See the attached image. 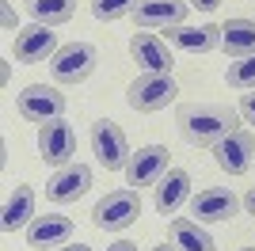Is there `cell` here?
Returning <instances> with one entry per match:
<instances>
[{
    "instance_id": "cell-1",
    "label": "cell",
    "mask_w": 255,
    "mask_h": 251,
    "mask_svg": "<svg viewBox=\"0 0 255 251\" xmlns=\"http://www.w3.org/2000/svg\"><path fill=\"white\" fill-rule=\"evenodd\" d=\"M175 122H179L183 141H191L198 148H213L225 133H233L240 126V115L217 103H183L175 111Z\"/></svg>"
},
{
    "instance_id": "cell-25",
    "label": "cell",
    "mask_w": 255,
    "mask_h": 251,
    "mask_svg": "<svg viewBox=\"0 0 255 251\" xmlns=\"http://www.w3.org/2000/svg\"><path fill=\"white\" fill-rule=\"evenodd\" d=\"M0 15H4V27H8V31H15V11H11L8 0H0Z\"/></svg>"
},
{
    "instance_id": "cell-3",
    "label": "cell",
    "mask_w": 255,
    "mask_h": 251,
    "mask_svg": "<svg viewBox=\"0 0 255 251\" xmlns=\"http://www.w3.org/2000/svg\"><path fill=\"white\" fill-rule=\"evenodd\" d=\"M175 95H179V84L171 80V76L145 73L126 88V103H129V111H137V115H152V111H164Z\"/></svg>"
},
{
    "instance_id": "cell-28",
    "label": "cell",
    "mask_w": 255,
    "mask_h": 251,
    "mask_svg": "<svg viewBox=\"0 0 255 251\" xmlns=\"http://www.w3.org/2000/svg\"><path fill=\"white\" fill-rule=\"evenodd\" d=\"M244 209H248V213H252V217H255V187H252V190H248V194H244Z\"/></svg>"
},
{
    "instance_id": "cell-26",
    "label": "cell",
    "mask_w": 255,
    "mask_h": 251,
    "mask_svg": "<svg viewBox=\"0 0 255 251\" xmlns=\"http://www.w3.org/2000/svg\"><path fill=\"white\" fill-rule=\"evenodd\" d=\"M187 4H191V8H202V11H213L221 0H187Z\"/></svg>"
},
{
    "instance_id": "cell-6",
    "label": "cell",
    "mask_w": 255,
    "mask_h": 251,
    "mask_svg": "<svg viewBox=\"0 0 255 251\" xmlns=\"http://www.w3.org/2000/svg\"><path fill=\"white\" fill-rule=\"evenodd\" d=\"M57 34H53V27H46V23H31V27H23V31H15V42H11V53H15V61L19 65H38L46 61V57H57Z\"/></svg>"
},
{
    "instance_id": "cell-18",
    "label": "cell",
    "mask_w": 255,
    "mask_h": 251,
    "mask_svg": "<svg viewBox=\"0 0 255 251\" xmlns=\"http://www.w3.org/2000/svg\"><path fill=\"white\" fill-rule=\"evenodd\" d=\"M34 221V187L31 183H15L8 194V202H4V232H19L27 229Z\"/></svg>"
},
{
    "instance_id": "cell-9",
    "label": "cell",
    "mask_w": 255,
    "mask_h": 251,
    "mask_svg": "<svg viewBox=\"0 0 255 251\" xmlns=\"http://www.w3.org/2000/svg\"><path fill=\"white\" fill-rule=\"evenodd\" d=\"M187 11H191L187 0H137L133 19L141 31H171V27H183Z\"/></svg>"
},
{
    "instance_id": "cell-2",
    "label": "cell",
    "mask_w": 255,
    "mask_h": 251,
    "mask_svg": "<svg viewBox=\"0 0 255 251\" xmlns=\"http://www.w3.org/2000/svg\"><path fill=\"white\" fill-rule=\"evenodd\" d=\"M137 217H141V194L133 187L111 190V194L99 198L96 209H92V225H96L99 232H122V229H129Z\"/></svg>"
},
{
    "instance_id": "cell-10",
    "label": "cell",
    "mask_w": 255,
    "mask_h": 251,
    "mask_svg": "<svg viewBox=\"0 0 255 251\" xmlns=\"http://www.w3.org/2000/svg\"><path fill=\"white\" fill-rule=\"evenodd\" d=\"M65 95L50 84H31L19 92V115L31 118V122H50V118H61L65 115Z\"/></svg>"
},
{
    "instance_id": "cell-13",
    "label": "cell",
    "mask_w": 255,
    "mask_h": 251,
    "mask_svg": "<svg viewBox=\"0 0 255 251\" xmlns=\"http://www.w3.org/2000/svg\"><path fill=\"white\" fill-rule=\"evenodd\" d=\"M88 187H92V167L88 164H69L46 183V198H50L53 206H69V202L84 198Z\"/></svg>"
},
{
    "instance_id": "cell-16",
    "label": "cell",
    "mask_w": 255,
    "mask_h": 251,
    "mask_svg": "<svg viewBox=\"0 0 255 251\" xmlns=\"http://www.w3.org/2000/svg\"><path fill=\"white\" fill-rule=\"evenodd\" d=\"M73 240V221L61 217V213H46V217H34L27 225V244L34 251H46V248H65Z\"/></svg>"
},
{
    "instance_id": "cell-23",
    "label": "cell",
    "mask_w": 255,
    "mask_h": 251,
    "mask_svg": "<svg viewBox=\"0 0 255 251\" xmlns=\"http://www.w3.org/2000/svg\"><path fill=\"white\" fill-rule=\"evenodd\" d=\"M225 80H229V88H240V92H255V53H252V57H240L236 65H229Z\"/></svg>"
},
{
    "instance_id": "cell-7",
    "label": "cell",
    "mask_w": 255,
    "mask_h": 251,
    "mask_svg": "<svg viewBox=\"0 0 255 251\" xmlns=\"http://www.w3.org/2000/svg\"><path fill=\"white\" fill-rule=\"evenodd\" d=\"M38 152H42L46 164L69 167V164H73V152H76L73 126L65 122V118H50V122H42V126H38Z\"/></svg>"
},
{
    "instance_id": "cell-20",
    "label": "cell",
    "mask_w": 255,
    "mask_h": 251,
    "mask_svg": "<svg viewBox=\"0 0 255 251\" xmlns=\"http://www.w3.org/2000/svg\"><path fill=\"white\" fill-rule=\"evenodd\" d=\"M221 46L229 57H252L255 53V23L252 19H229L221 27Z\"/></svg>"
},
{
    "instance_id": "cell-31",
    "label": "cell",
    "mask_w": 255,
    "mask_h": 251,
    "mask_svg": "<svg viewBox=\"0 0 255 251\" xmlns=\"http://www.w3.org/2000/svg\"><path fill=\"white\" fill-rule=\"evenodd\" d=\"M244 251H255V248H244Z\"/></svg>"
},
{
    "instance_id": "cell-30",
    "label": "cell",
    "mask_w": 255,
    "mask_h": 251,
    "mask_svg": "<svg viewBox=\"0 0 255 251\" xmlns=\"http://www.w3.org/2000/svg\"><path fill=\"white\" fill-rule=\"evenodd\" d=\"M152 251H179V248H168V244H156Z\"/></svg>"
},
{
    "instance_id": "cell-11",
    "label": "cell",
    "mask_w": 255,
    "mask_h": 251,
    "mask_svg": "<svg viewBox=\"0 0 255 251\" xmlns=\"http://www.w3.org/2000/svg\"><path fill=\"white\" fill-rule=\"evenodd\" d=\"M164 171H168V148H164V145H145V148H137V152L129 156V164H126V183H129L133 190H141V187L160 183V179H164Z\"/></svg>"
},
{
    "instance_id": "cell-15",
    "label": "cell",
    "mask_w": 255,
    "mask_h": 251,
    "mask_svg": "<svg viewBox=\"0 0 255 251\" xmlns=\"http://www.w3.org/2000/svg\"><path fill=\"white\" fill-rule=\"evenodd\" d=\"M191 198V175L183 167H168L164 179L156 183V194H152V206H156L160 217H175L179 206Z\"/></svg>"
},
{
    "instance_id": "cell-14",
    "label": "cell",
    "mask_w": 255,
    "mask_h": 251,
    "mask_svg": "<svg viewBox=\"0 0 255 251\" xmlns=\"http://www.w3.org/2000/svg\"><path fill=\"white\" fill-rule=\"evenodd\" d=\"M240 206H244V202L236 198L233 190H225V187H206V190H198V194L191 198V213L198 221H210V225L236 217V209H240Z\"/></svg>"
},
{
    "instance_id": "cell-17",
    "label": "cell",
    "mask_w": 255,
    "mask_h": 251,
    "mask_svg": "<svg viewBox=\"0 0 255 251\" xmlns=\"http://www.w3.org/2000/svg\"><path fill=\"white\" fill-rule=\"evenodd\" d=\"M168 42L171 46H179V50L187 53H210L221 46V27L217 23H202V27H171L168 31Z\"/></svg>"
},
{
    "instance_id": "cell-29",
    "label": "cell",
    "mask_w": 255,
    "mask_h": 251,
    "mask_svg": "<svg viewBox=\"0 0 255 251\" xmlns=\"http://www.w3.org/2000/svg\"><path fill=\"white\" fill-rule=\"evenodd\" d=\"M61 251H92L88 244H69V248H61Z\"/></svg>"
},
{
    "instance_id": "cell-12",
    "label": "cell",
    "mask_w": 255,
    "mask_h": 251,
    "mask_svg": "<svg viewBox=\"0 0 255 251\" xmlns=\"http://www.w3.org/2000/svg\"><path fill=\"white\" fill-rule=\"evenodd\" d=\"M129 53H133V61L145 69V73H156V76H171V50L168 42L160 38V34H149V31H137L129 38Z\"/></svg>"
},
{
    "instance_id": "cell-24",
    "label": "cell",
    "mask_w": 255,
    "mask_h": 251,
    "mask_svg": "<svg viewBox=\"0 0 255 251\" xmlns=\"http://www.w3.org/2000/svg\"><path fill=\"white\" fill-rule=\"evenodd\" d=\"M240 115H244V118H252V122H255V92L240 95Z\"/></svg>"
},
{
    "instance_id": "cell-21",
    "label": "cell",
    "mask_w": 255,
    "mask_h": 251,
    "mask_svg": "<svg viewBox=\"0 0 255 251\" xmlns=\"http://www.w3.org/2000/svg\"><path fill=\"white\" fill-rule=\"evenodd\" d=\"M73 11H76V0H27V15L34 23H46V27L69 23Z\"/></svg>"
},
{
    "instance_id": "cell-4",
    "label": "cell",
    "mask_w": 255,
    "mask_h": 251,
    "mask_svg": "<svg viewBox=\"0 0 255 251\" xmlns=\"http://www.w3.org/2000/svg\"><path fill=\"white\" fill-rule=\"evenodd\" d=\"M96 65H99V50L92 42H69V46L57 50L50 69H53L57 84H84L88 76L96 73Z\"/></svg>"
},
{
    "instance_id": "cell-27",
    "label": "cell",
    "mask_w": 255,
    "mask_h": 251,
    "mask_svg": "<svg viewBox=\"0 0 255 251\" xmlns=\"http://www.w3.org/2000/svg\"><path fill=\"white\" fill-rule=\"evenodd\" d=\"M107 251H137V244H129V240H115Z\"/></svg>"
},
{
    "instance_id": "cell-19",
    "label": "cell",
    "mask_w": 255,
    "mask_h": 251,
    "mask_svg": "<svg viewBox=\"0 0 255 251\" xmlns=\"http://www.w3.org/2000/svg\"><path fill=\"white\" fill-rule=\"evenodd\" d=\"M171 240L179 251H217L213 236L202 229V221H191V217H171Z\"/></svg>"
},
{
    "instance_id": "cell-5",
    "label": "cell",
    "mask_w": 255,
    "mask_h": 251,
    "mask_svg": "<svg viewBox=\"0 0 255 251\" xmlns=\"http://www.w3.org/2000/svg\"><path fill=\"white\" fill-rule=\"evenodd\" d=\"M92 152H96V160L107 167V171H118V167L129 164V141L126 133H122V126L111 122V118H99L96 126H92Z\"/></svg>"
},
{
    "instance_id": "cell-8",
    "label": "cell",
    "mask_w": 255,
    "mask_h": 251,
    "mask_svg": "<svg viewBox=\"0 0 255 251\" xmlns=\"http://www.w3.org/2000/svg\"><path fill=\"white\" fill-rule=\"evenodd\" d=\"M213 160L221 171L229 175H244L248 167L255 164V137L248 129H233V133H225L217 145H213Z\"/></svg>"
},
{
    "instance_id": "cell-22",
    "label": "cell",
    "mask_w": 255,
    "mask_h": 251,
    "mask_svg": "<svg viewBox=\"0 0 255 251\" xmlns=\"http://www.w3.org/2000/svg\"><path fill=\"white\" fill-rule=\"evenodd\" d=\"M133 8H137V0H92V15L99 23H115L122 15H133Z\"/></svg>"
}]
</instances>
